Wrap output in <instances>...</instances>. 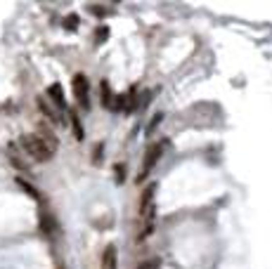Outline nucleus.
<instances>
[{
  "instance_id": "1",
  "label": "nucleus",
  "mask_w": 272,
  "mask_h": 269,
  "mask_svg": "<svg viewBox=\"0 0 272 269\" xmlns=\"http://www.w3.org/2000/svg\"><path fill=\"white\" fill-rule=\"evenodd\" d=\"M19 144H21L24 154H26L29 158L38 161V163L50 161V158L54 156V149L48 142H45L40 135H24V137L19 140Z\"/></svg>"
},
{
  "instance_id": "2",
  "label": "nucleus",
  "mask_w": 272,
  "mask_h": 269,
  "mask_svg": "<svg viewBox=\"0 0 272 269\" xmlns=\"http://www.w3.org/2000/svg\"><path fill=\"white\" fill-rule=\"evenodd\" d=\"M71 88H73V95H76V102L81 104V107H90V85H88V78L83 76V73H76L71 80Z\"/></svg>"
},
{
  "instance_id": "3",
  "label": "nucleus",
  "mask_w": 272,
  "mask_h": 269,
  "mask_svg": "<svg viewBox=\"0 0 272 269\" xmlns=\"http://www.w3.org/2000/svg\"><path fill=\"white\" fill-rule=\"evenodd\" d=\"M163 149H166V142H156L152 149H149V154L145 156V163H142V170H140V177H137L140 182H142V179L152 173V168L159 163V158L163 156Z\"/></svg>"
},
{
  "instance_id": "4",
  "label": "nucleus",
  "mask_w": 272,
  "mask_h": 269,
  "mask_svg": "<svg viewBox=\"0 0 272 269\" xmlns=\"http://www.w3.org/2000/svg\"><path fill=\"white\" fill-rule=\"evenodd\" d=\"M7 158H10V163H12L17 170H21V173H29V170H31L26 163L21 161V156H19V151H17V146H15V144H10V146H7Z\"/></svg>"
},
{
  "instance_id": "5",
  "label": "nucleus",
  "mask_w": 272,
  "mask_h": 269,
  "mask_svg": "<svg viewBox=\"0 0 272 269\" xmlns=\"http://www.w3.org/2000/svg\"><path fill=\"white\" fill-rule=\"evenodd\" d=\"M48 97L52 99L54 104L59 109H67V99H64V90H62V85L59 83H54V85H50V90H48Z\"/></svg>"
},
{
  "instance_id": "6",
  "label": "nucleus",
  "mask_w": 272,
  "mask_h": 269,
  "mask_svg": "<svg viewBox=\"0 0 272 269\" xmlns=\"http://www.w3.org/2000/svg\"><path fill=\"white\" fill-rule=\"evenodd\" d=\"M102 267L104 269H119V255L114 246H107V251L102 255Z\"/></svg>"
},
{
  "instance_id": "7",
  "label": "nucleus",
  "mask_w": 272,
  "mask_h": 269,
  "mask_svg": "<svg viewBox=\"0 0 272 269\" xmlns=\"http://www.w3.org/2000/svg\"><path fill=\"white\" fill-rule=\"evenodd\" d=\"M100 90H102V104L111 109V104H114V95H111V90H109V83H107V80H102Z\"/></svg>"
},
{
  "instance_id": "8",
  "label": "nucleus",
  "mask_w": 272,
  "mask_h": 269,
  "mask_svg": "<svg viewBox=\"0 0 272 269\" xmlns=\"http://www.w3.org/2000/svg\"><path fill=\"white\" fill-rule=\"evenodd\" d=\"M69 121H71V127H73V132H76V140H83V126H81L78 116L76 113H69Z\"/></svg>"
},
{
  "instance_id": "9",
  "label": "nucleus",
  "mask_w": 272,
  "mask_h": 269,
  "mask_svg": "<svg viewBox=\"0 0 272 269\" xmlns=\"http://www.w3.org/2000/svg\"><path fill=\"white\" fill-rule=\"evenodd\" d=\"M38 109H40V111H43V113H45V116H48L50 121H57V116H54V111H52V109H50V107H48V104H45V99H43V97L38 99Z\"/></svg>"
},
{
  "instance_id": "10",
  "label": "nucleus",
  "mask_w": 272,
  "mask_h": 269,
  "mask_svg": "<svg viewBox=\"0 0 272 269\" xmlns=\"http://www.w3.org/2000/svg\"><path fill=\"white\" fill-rule=\"evenodd\" d=\"M114 170H116V182H123V179H126V165H121V163H119Z\"/></svg>"
},
{
  "instance_id": "11",
  "label": "nucleus",
  "mask_w": 272,
  "mask_h": 269,
  "mask_svg": "<svg viewBox=\"0 0 272 269\" xmlns=\"http://www.w3.org/2000/svg\"><path fill=\"white\" fill-rule=\"evenodd\" d=\"M17 184H19V187H24V191H26V194H31V196H36V198H38L36 189H34L31 184H26V182H21V179H17Z\"/></svg>"
},
{
  "instance_id": "12",
  "label": "nucleus",
  "mask_w": 272,
  "mask_h": 269,
  "mask_svg": "<svg viewBox=\"0 0 272 269\" xmlns=\"http://www.w3.org/2000/svg\"><path fill=\"white\" fill-rule=\"evenodd\" d=\"M64 26H67L69 31H73V29L78 26V17H76V15H71V17H69L67 21H64Z\"/></svg>"
},
{
  "instance_id": "13",
  "label": "nucleus",
  "mask_w": 272,
  "mask_h": 269,
  "mask_svg": "<svg viewBox=\"0 0 272 269\" xmlns=\"http://www.w3.org/2000/svg\"><path fill=\"white\" fill-rule=\"evenodd\" d=\"M92 163H102V144L95 146V156H92Z\"/></svg>"
},
{
  "instance_id": "14",
  "label": "nucleus",
  "mask_w": 272,
  "mask_h": 269,
  "mask_svg": "<svg viewBox=\"0 0 272 269\" xmlns=\"http://www.w3.org/2000/svg\"><path fill=\"white\" fill-rule=\"evenodd\" d=\"M109 36V31H107V26H100L97 29V40H104V38Z\"/></svg>"
}]
</instances>
